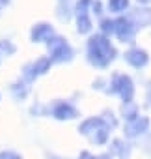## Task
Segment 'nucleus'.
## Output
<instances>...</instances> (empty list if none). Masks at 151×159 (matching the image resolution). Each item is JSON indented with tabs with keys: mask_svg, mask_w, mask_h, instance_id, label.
<instances>
[{
	"mask_svg": "<svg viewBox=\"0 0 151 159\" xmlns=\"http://www.w3.org/2000/svg\"><path fill=\"white\" fill-rule=\"evenodd\" d=\"M86 54H88V62L93 67H97V69L108 67L116 60V56H118L116 47L110 43V38L105 36V34H93V36H90Z\"/></svg>",
	"mask_w": 151,
	"mask_h": 159,
	"instance_id": "1",
	"label": "nucleus"
},
{
	"mask_svg": "<svg viewBox=\"0 0 151 159\" xmlns=\"http://www.w3.org/2000/svg\"><path fill=\"white\" fill-rule=\"evenodd\" d=\"M108 90L106 94H114V96H119V99L123 103H131L134 99V83H132V79L125 73H116L112 79H110V83H108Z\"/></svg>",
	"mask_w": 151,
	"mask_h": 159,
	"instance_id": "2",
	"label": "nucleus"
},
{
	"mask_svg": "<svg viewBox=\"0 0 151 159\" xmlns=\"http://www.w3.org/2000/svg\"><path fill=\"white\" fill-rule=\"evenodd\" d=\"M45 43H47V47H49V58L52 60V64H54V62L63 64V62H71V60H73L75 51H73V47L67 43L65 38L54 34V36H50Z\"/></svg>",
	"mask_w": 151,
	"mask_h": 159,
	"instance_id": "3",
	"label": "nucleus"
},
{
	"mask_svg": "<svg viewBox=\"0 0 151 159\" xmlns=\"http://www.w3.org/2000/svg\"><path fill=\"white\" fill-rule=\"evenodd\" d=\"M49 114L54 118V120H60V122H65V120H75L79 118V109L75 107L73 103L69 101H56L49 107Z\"/></svg>",
	"mask_w": 151,
	"mask_h": 159,
	"instance_id": "4",
	"label": "nucleus"
},
{
	"mask_svg": "<svg viewBox=\"0 0 151 159\" xmlns=\"http://www.w3.org/2000/svg\"><path fill=\"white\" fill-rule=\"evenodd\" d=\"M114 34L119 41L123 43H132L134 41V34H136V26L131 23L129 17H119L114 21Z\"/></svg>",
	"mask_w": 151,
	"mask_h": 159,
	"instance_id": "5",
	"label": "nucleus"
},
{
	"mask_svg": "<svg viewBox=\"0 0 151 159\" xmlns=\"http://www.w3.org/2000/svg\"><path fill=\"white\" fill-rule=\"evenodd\" d=\"M149 129V120L145 118V116H136L134 120H131V122H127V125H125V137L127 139H138V137H142L145 131Z\"/></svg>",
	"mask_w": 151,
	"mask_h": 159,
	"instance_id": "6",
	"label": "nucleus"
},
{
	"mask_svg": "<svg viewBox=\"0 0 151 159\" xmlns=\"http://www.w3.org/2000/svg\"><path fill=\"white\" fill-rule=\"evenodd\" d=\"M123 58H125V62H127L129 66H132V67H136V69L145 67L147 62H149V54H147L144 49H140V47H132V49H129V51L125 52Z\"/></svg>",
	"mask_w": 151,
	"mask_h": 159,
	"instance_id": "7",
	"label": "nucleus"
},
{
	"mask_svg": "<svg viewBox=\"0 0 151 159\" xmlns=\"http://www.w3.org/2000/svg\"><path fill=\"white\" fill-rule=\"evenodd\" d=\"M50 36H54V28L49 23H36L30 28V39L34 43H45Z\"/></svg>",
	"mask_w": 151,
	"mask_h": 159,
	"instance_id": "8",
	"label": "nucleus"
},
{
	"mask_svg": "<svg viewBox=\"0 0 151 159\" xmlns=\"http://www.w3.org/2000/svg\"><path fill=\"white\" fill-rule=\"evenodd\" d=\"M101 125H105V120H103L101 116H90V118H86V120L80 122L79 133L84 135V137H90V135H92L93 131H97Z\"/></svg>",
	"mask_w": 151,
	"mask_h": 159,
	"instance_id": "9",
	"label": "nucleus"
},
{
	"mask_svg": "<svg viewBox=\"0 0 151 159\" xmlns=\"http://www.w3.org/2000/svg\"><path fill=\"white\" fill-rule=\"evenodd\" d=\"M56 15L60 21L67 23L73 17V0H58V6H56Z\"/></svg>",
	"mask_w": 151,
	"mask_h": 159,
	"instance_id": "10",
	"label": "nucleus"
},
{
	"mask_svg": "<svg viewBox=\"0 0 151 159\" xmlns=\"http://www.w3.org/2000/svg\"><path fill=\"white\" fill-rule=\"evenodd\" d=\"M129 153H131V148L127 142H123L121 139H114L112 144H110V155H118L119 159H129Z\"/></svg>",
	"mask_w": 151,
	"mask_h": 159,
	"instance_id": "11",
	"label": "nucleus"
},
{
	"mask_svg": "<svg viewBox=\"0 0 151 159\" xmlns=\"http://www.w3.org/2000/svg\"><path fill=\"white\" fill-rule=\"evenodd\" d=\"M129 19L136 28H142V26H147L151 23V11L149 10H136L134 13H131Z\"/></svg>",
	"mask_w": 151,
	"mask_h": 159,
	"instance_id": "12",
	"label": "nucleus"
},
{
	"mask_svg": "<svg viewBox=\"0 0 151 159\" xmlns=\"http://www.w3.org/2000/svg\"><path fill=\"white\" fill-rule=\"evenodd\" d=\"M90 139H92V142H95L97 146H105L106 142H108V139H110V127L105 124V125H101L97 131H93L92 135H90Z\"/></svg>",
	"mask_w": 151,
	"mask_h": 159,
	"instance_id": "13",
	"label": "nucleus"
},
{
	"mask_svg": "<svg viewBox=\"0 0 151 159\" xmlns=\"http://www.w3.org/2000/svg\"><path fill=\"white\" fill-rule=\"evenodd\" d=\"M75 17H77V32L79 34H90L92 32L93 23H92V17L88 13H79Z\"/></svg>",
	"mask_w": 151,
	"mask_h": 159,
	"instance_id": "14",
	"label": "nucleus"
},
{
	"mask_svg": "<svg viewBox=\"0 0 151 159\" xmlns=\"http://www.w3.org/2000/svg\"><path fill=\"white\" fill-rule=\"evenodd\" d=\"M50 66H52V60H50L49 56H39L36 62H32V67H34V71H36L37 77L49 73V71H50Z\"/></svg>",
	"mask_w": 151,
	"mask_h": 159,
	"instance_id": "15",
	"label": "nucleus"
},
{
	"mask_svg": "<svg viewBox=\"0 0 151 159\" xmlns=\"http://www.w3.org/2000/svg\"><path fill=\"white\" fill-rule=\"evenodd\" d=\"M28 90H30V88H28V83L24 81V79L11 84V94L15 96V99H24V98L28 96Z\"/></svg>",
	"mask_w": 151,
	"mask_h": 159,
	"instance_id": "16",
	"label": "nucleus"
},
{
	"mask_svg": "<svg viewBox=\"0 0 151 159\" xmlns=\"http://www.w3.org/2000/svg\"><path fill=\"white\" fill-rule=\"evenodd\" d=\"M121 116L127 120V122H131V120H134L136 116H140L138 114V107L131 101V103H123V107H121Z\"/></svg>",
	"mask_w": 151,
	"mask_h": 159,
	"instance_id": "17",
	"label": "nucleus"
},
{
	"mask_svg": "<svg viewBox=\"0 0 151 159\" xmlns=\"http://www.w3.org/2000/svg\"><path fill=\"white\" fill-rule=\"evenodd\" d=\"M106 6L110 13H123L129 8V0H108Z\"/></svg>",
	"mask_w": 151,
	"mask_h": 159,
	"instance_id": "18",
	"label": "nucleus"
},
{
	"mask_svg": "<svg viewBox=\"0 0 151 159\" xmlns=\"http://www.w3.org/2000/svg\"><path fill=\"white\" fill-rule=\"evenodd\" d=\"M15 51H17V47L10 39H0V58L2 56H13Z\"/></svg>",
	"mask_w": 151,
	"mask_h": 159,
	"instance_id": "19",
	"label": "nucleus"
},
{
	"mask_svg": "<svg viewBox=\"0 0 151 159\" xmlns=\"http://www.w3.org/2000/svg\"><path fill=\"white\" fill-rule=\"evenodd\" d=\"M90 6H92V0H77L73 4V13L79 15V13H88L90 11Z\"/></svg>",
	"mask_w": 151,
	"mask_h": 159,
	"instance_id": "20",
	"label": "nucleus"
},
{
	"mask_svg": "<svg viewBox=\"0 0 151 159\" xmlns=\"http://www.w3.org/2000/svg\"><path fill=\"white\" fill-rule=\"evenodd\" d=\"M99 28H101V34H105V36H110V34H114V19H110V17H106V19H101V23H99Z\"/></svg>",
	"mask_w": 151,
	"mask_h": 159,
	"instance_id": "21",
	"label": "nucleus"
},
{
	"mask_svg": "<svg viewBox=\"0 0 151 159\" xmlns=\"http://www.w3.org/2000/svg\"><path fill=\"white\" fill-rule=\"evenodd\" d=\"M0 159H23V155L13 150H2L0 152Z\"/></svg>",
	"mask_w": 151,
	"mask_h": 159,
	"instance_id": "22",
	"label": "nucleus"
},
{
	"mask_svg": "<svg viewBox=\"0 0 151 159\" xmlns=\"http://www.w3.org/2000/svg\"><path fill=\"white\" fill-rule=\"evenodd\" d=\"M90 10H92L93 15H101V13H103V4H101V0H92Z\"/></svg>",
	"mask_w": 151,
	"mask_h": 159,
	"instance_id": "23",
	"label": "nucleus"
},
{
	"mask_svg": "<svg viewBox=\"0 0 151 159\" xmlns=\"http://www.w3.org/2000/svg\"><path fill=\"white\" fill-rule=\"evenodd\" d=\"M77 159H97V157H95L93 153H90L88 150H84V152H80V155H79Z\"/></svg>",
	"mask_w": 151,
	"mask_h": 159,
	"instance_id": "24",
	"label": "nucleus"
},
{
	"mask_svg": "<svg viewBox=\"0 0 151 159\" xmlns=\"http://www.w3.org/2000/svg\"><path fill=\"white\" fill-rule=\"evenodd\" d=\"M10 4V0H0V10H2V8H6Z\"/></svg>",
	"mask_w": 151,
	"mask_h": 159,
	"instance_id": "25",
	"label": "nucleus"
},
{
	"mask_svg": "<svg viewBox=\"0 0 151 159\" xmlns=\"http://www.w3.org/2000/svg\"><path fill=\"white\" fill-rule=\"evenodd\" d=\"M97 159H112V155H110V153H103V155H99Z\"/></svg>",
	"mask_w": 151,
	"mask_h": 159,
	"instance_id": "26",
	"label": "nucleus"
},
{
	"mask_svg": "<svg viewBox=\"0 0 151 159\" xmlns=\"http://www.w3.org/2000/svg\"><path fill=\"white\" fill-rule=\"evenodd\" d=\"M136 2H138V4H149L151 0H136Z\"/></svg>",
	"mask_w": 151,
	"mask_h": 159,
	"instance_id": "27",
	"label": "nucleus"
},
{
	"mask_svg": "<svg viewBox=\"0 0 151 159\" xmlns=\"http://www.w3.org/2000/svg\"><path fill=\"white\" fill-rule=\"evenodd\" d=\"M0 99H2V94H0Z\"/></svg>",
	"mask_w": 151,
	"mask_h": 159,
	"instance_id": "28",
	"label": "nucleus"
}]
</instances>
